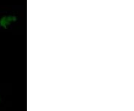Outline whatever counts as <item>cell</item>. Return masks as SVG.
<instances>
[{"mask_svg":"<svg viewBox=\"0 0 134 111\" xmlns=\"http://www.w3.org/2000/svg\"><path fill=\"white\" fill-rule=\"evenodd\" d=\"M11 20H12V19H10V17H4L1 19V25L2 26H5L6 25L9 24Z\"/></svg>","mask_w":134,"mask_h":111,"instance_id":"1","label":"cell"}]
</instances>
